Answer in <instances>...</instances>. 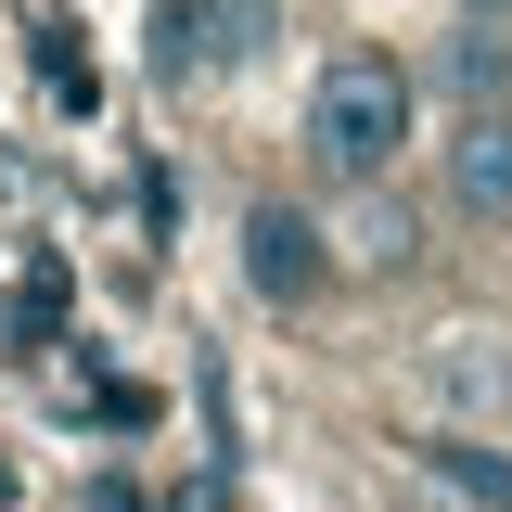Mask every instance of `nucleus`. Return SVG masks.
Segmentation results:
<instances>
[{"mask_svg":"<svg viewBox=\"0 0 512 512\" xmlns=\"http://www.w3.org/2000/svg\"><path fill=\"white\" fill-rule=\"evenodd\" d=\"M397 154H410V64L333 52V64H320V90H308V167H320V180L384 192Z\"/></svg>","mask_w":512,"mask_h":512,"instance_id":"1","label":"nucleus"},{"mask_svg":"<svg viewBox=\"0 0 512 512\" xmlns=\"http://www.w3.org/2000/svg\"><path fill=\"white\" fill-rule=\"evenodd\" d=\"M244 282H256V308H320L333 295V244H320L308 205H256L244 218Z\"/></svg>","mask_w":512,"mask_h":512,"instance_id":"2","label":"nucleus"},{"mask_svg":"<svg viewBox=\"0 0 512 512\" xmlns=\"http://www.w3.org/2000/svg\"><path fill=\"white\" fill-rule=\"evenodd\" d=\"M436 192H448V218L512 231V116H448V141H436Z\"/></svg>","mask_w":512,"mask_h":512,"instance_id":"3","label":"nucleus"},{"mask_svg":"<svg viewBox=\"0 0 512 512\" xmlns=\"http://www.w3.org/2000/svg\"><path fill=\"white\" fill-rule=\"evenodd\" d=\"M256 39H269V0H167L154 13V64L167 77H231Z\"/></svg>","mask_w":512,"mask_h":512,"instance_id":"4","label":"nucleus"},{"mask_svg":"<svg viewBox=\"0 0 512 512\" xmlns=\"http://www.w3.org/2000/svg\"><path fill=\"white\" fill-rule=\"evenodd\" d=\"M436 90H448V116H512V26H448L436 39Z\"/></svg>","mask_w":512,"mask_h":512,"instance_id":"5","label":"nucleus"},{"mask_svg":"<svg viewBox=\"0 0 512 512\" xmlns=\"http://www.w3.org/2000/svg\"><path fill=\"white\" fill-rule=\"evenodd\" d=\"M436 397H448V410H500V397H512V359H500V333H448V359H436Z\"/></svg>","mask_w":512,"mask_h":512,"instance_id":"6","label":"nucleus"},{"mask_svg":"<svg viewBox=\"0 0 512 512\" xmlns=\"http://www.w3.org/2000/svg\"><path fill=\"white\" fill-rule=\"evenodd\" d=\"M423 461H436V487L448 500H474V512H512V461L487 436H448V448H423Z\"/></svg>","mask_w":512,"mask_h":512,"instance_id":"7","label":"nucleus"},{"mask_svg":"<svg viewBox=\"0 0 512 512\" xmlns=\"http://www.w3.org/2000/svg\"><path fill=\"white\" fill-rule=\"evenodd\" d=\"M359 256H372V269H410V256H423V231H410L397 205H372V218H359Z\"/></svg>","mask_w":512,"mask_h":512,"instance_id":"8","label":"nucleus"}]
</instances>
